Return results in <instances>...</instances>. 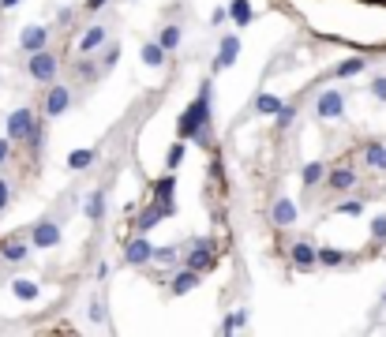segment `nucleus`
<instances>
[{
	"label": "nucleus",
	"instance_id": "f257e3e1",
	"mask_svg": "<svg viewBox=\"0 0 386 337\" xmlns=\"http://www.w3.org/2000/svg\"><path fill=\"white\" fill-rule=\"evenodd\" d=\"M341 4L357 8V12H367V15H383L386 19V0H341Z\"/></svg>",
	"mask_w": 386,
	"mask_h": 337
}]
</instances>
